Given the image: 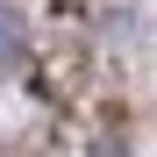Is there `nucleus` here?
Here are the masks:
<instances>
[{
    "mask_svg": "<svg viewBox=\"0 0 157 157\" xmlns=\"http://www.w3.org/2000/svg\"><path fill=\"white\" fill-rule=\"evenodd\" d=\"M0 57H21V29H14V14H0Z\"/></svg>",
    "mask_w": 157,
    "mask_h": 157,
    "instance_id": "obj_1",
    "label": "nucleus"
},
{
    "mask_svg": "<svg viewBox=\"0 0 157 157\" xmlns=\"http://www.w3.org/2000/svg\"><path fill=\"white\" fill-rule=\"evenodd\" d=\"M93 157H121V150H114V143H100V150H93Z\"/></svg>",
    "mask_w": 157,
    "mask_h": 157,
    "instance_id": "obj_2",
    "label": "nucleus"
}]
</instances>
